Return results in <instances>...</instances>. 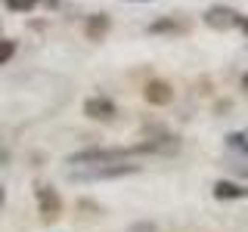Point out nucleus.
I'll list each match as a JSON object with an SVG mask.
<instances>
[{
  "mask_svg": "<svg viewBox=\"0 0 248 232\" xmlns=\"http://www.w3.org/2000/svg\"><path fill=\"white\" fill-rule=\"evenodd\" d=\"M137 164H118V161H112V164H93L90 170L81 167V170H72V180H118V176H127V174H137Z\"/></svg>",
  "mask_w": 248,
  "mask_h": 232,
  "instance_id": "obj_1",
  "label": "nucleus"
},
{
  "mask_svg": "<svg viewBox=\"0 0 248 232\" xmlns=\"http://www.w3.org/2000/svg\"><path fill=\"white\" fill-rule=\"evenodd\" d=\"M130 155H137L134 145L130 149H84V152H75L68 158V164H112V161H124Z\"/></svg>",
  "mask_w": 248,
  "mask_h": 232,
  "instance_id": "obj_2",
  "label": "nucleus"
},
{
  "mask_svg": "<svg viewBox=\"0 0 248 232\" xmlns=\"http://www.w3.org/2000/svg\"><path fill=\"white\" fill-rule=\"evenodd\" d=\"M115 112H118L115 102H112V99H106V96H90L87 102H84V115L93 118V121H112Z\"/></svg>",
  "mask_w": 248,
  "mask_h": 232,
  "instance_id": "obj_3",
  "label": "nucleus"
},
{
  "mask_svg": "<svg viewBox=\"0 0 248 232\" xmlns=\"http://www.w3.org/2000/svg\"><path fill=\"white\" fill-rule=\"evenodd\" d=\"M37 204H41L44 220H56L62 214V198L56 195V189H50V186H41V189H37Z\"/></svg>",
  "mask_w": 248,
  "mask_h": 232,
  "instance_id": "obj_4",
  "label": "nucleus"
},
{
  "mask_svg": "<svg viewBox=\"0 0 248 232\" xmlns=\"http://www.w3.org/2000/svg\"><path fill=\"white\" fill-rule=\"evenodd\" d=\"M211 192H214L217 201H239V198H248V186H245V183H232V180H217Z\"/></svg>",
  "mask_w": 248,
  "mask_h": 232,
  "instance_id": "obj_5",
  "label": "nucleus"
},
{
  "mask_svg": "<svg viewBox=\"0 0 248 232\" xmlns=\"http://www.w3.org/2000/svg\"><path fill=\"white\" fill-rule=\"evenodd\" d=\"M143 96H146L149 105H168L170 99H174V90H170L168 81H149L146 90H143Z\"/></svg>",
  "mask_w": 248,
  "mask_h": 232,
  "instance_id": "obj_6",
  "label": "nucleus"
},
{
  "mask_svg": "<svg viewBox=\"0 0 248 232\" xmlns=\"http://www.w3.org/2000/svg\"><path fill=\"white\" fill-rule=\"evenodd\" d=\"M205 22L211 28H232V25H239V15L232 13V10H227V6H211V10L205 13Z\"/></svg>",
  "mask_w": 248,
  "mask_h": 232,
  "instance_id": "obj_7",
  "label": "nucleus"
},
{
  "mask_svg": "<svg viewBox=\"0 0 248 232\" xmlns=\"http://www.w3.org/2000/svg\"><path fill=\"white\" fill-rule=\"evenodd\" d=\"M112 28V19L103 13H93L90 19H87V25H84V31H87V37L90 41H99V37H106V31Z\"/></svg>",
  "mask_w": 248,
  "mask_h": 232,
  "instance_id": "obj_8",
  "label": "nucleus"
},
{
  "mask_svg": "<svg viewBox=\"0 0 248 232\" xmlns=\"http://www.w3.org/2000/svg\"><path fill=\"white\" fill-rule=\"evenodd\" d=\"M227 145H230V149H236V152H242V155H248V130L230 133L227 136Z\"/></svg>",
  "mask_w": 248,
  "mask_h": 232,
  "instance_id": "obj_9",
  "label": "nucleus"
},
{
  "mask_svg": "<svg viewBox=\"0 0 248 232\" xmlns=\"http://www.w3.org/2000/svg\"><path fill=\"white\" fill-rule=\"evenodd\" d=\"M37 3H41V0H6V10H13V13H31Z\"/></svg>",
  "mask_w": 248,
  "mask_h": 232,
  "instance_id": "obj_10",
  "label": "nucleus"
},
{
  "mask_svg": "<svg viewBox=\"0 0 248 232\" xmlns=\"http://www.w3.org/2000/svg\"><path fill=\"white\" fill-rule=\"evenodd\" d=\"M16 56V41H0V65H6Z\"/></svg>",
  "mask_w": 248,
  "mask_h": 232,
  "instance_id": "obj_11",
  "label": "nucleus"
},
{
  "mask_svg": "<svg viewBox=\"0 0 248 232\" xmlns=\"http://www.w3.org/2000/svg\"><path fill=\"white\" fill-rule=\"evenodd\" d=\"M239 28H242V31H245V34H248V15H245V19H242V22H239Z\"/></svg>",
  "mask_w": 248,
  "mask_h": 232,
  "instance_id": "obj_12",
  "label": "nucleus"
},
{
  "mask_svg": "<svg viewBox=\"0 0 248 232\" xmlns=\"http://www.w3.org/2000/svg\"><path fill=\"white\" fill-rule=\"evenodd\" d=\"M0 204H3V189H0Z\"/></svg>",
  "mask_w": 248,
  "mask_h": 232,
  "instance_id": "obj_13",
  "label": "nucleus"
},
{
  "mask_svg": "<svg viewBox=\"0 0 248 232\" xmlns=\"http://www.w3.org/2000/svg\"><path fill=\"white\" fill-rule=\"evenodd\" d=\"M242 174H245V176H248V167H242Z\"/></svg>",
  "mask_w": 248,
  "mask_h": 232,
  "instance_id": "obj_14",
  "label": "nucleus"
}]
</instances>
